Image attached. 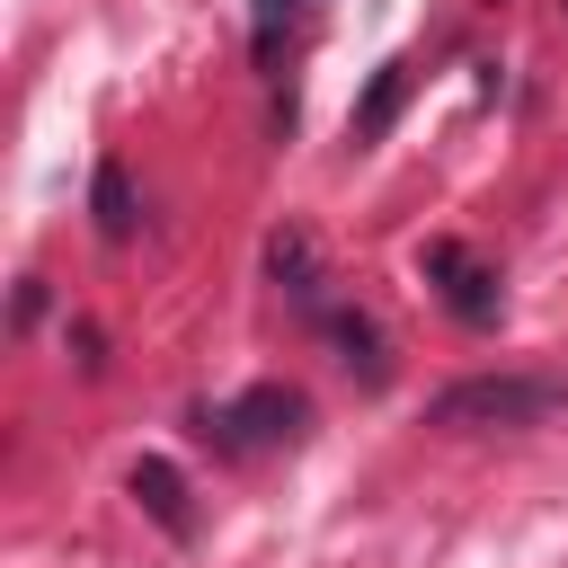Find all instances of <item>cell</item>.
I'll list each match as a JSON object with an SVG mask.
<instances>
[{"label": "cell", "instance_id": "cell-1", "mask_svg": "<svg viewBox=\"0 0 568 568\" xmlns=\"http://www.w3.org/2000/svg\"><path fill=\"white\" fill-rule=\"evenodd\" d=\"M568 408L559 373H470L426 399V426H541Z\"/></svg>", "mask_w": 568, "mask_h": 568}, {"label": "cell", "instance_id": "cell-2", "mask_svg": "<svg viewBox=\"0 0 568 568\" xmlns=\"http://www.w3.org/2000/svg\"><path fill=\"white\" fill-rule=\"evenodd\" d=\"M302 426H311V399H302V390H284V382H257V390H240V399H222V408H204V417H195V435H204L222 462L284 453V444H302Z\"/></svg>", "mask_w": 568, "mask_h": 568}, {"label": "cell", "instance_id": "cell-6", "mask_svg": "<svg viewBox=\"0 0 568 568\" xmlns=\"http://www.w3.org/2000/svg\"><path fill=\"white\" fill-rule=\"evenodd\" d=\"M399 98H408V62H382L373 89H364V106H355V142H382L390 115H399Z\"/></svg>", "mask_w": 568, "mask_h": 568}, {"label": "cell", "instance_id": "cell-5", "mask_svg": "<svg viewBox=\"0 0 568 568\" xmlns=\"http://www.w3.org/2000/svg\"><path fill=\"white\" fill-rule=\"evenodd\" d=\"M89 213H98V240H106V248H124V240H133V222H142L133 178H124V160H115V151L89 169Z\"/></svg>", "mask_w": 568, "mask_h": 568}, {"label": "cell", "instance_id": "cell-4", "mask_svg": "<svg viewBox=\"0 0 568 568\" xmlns=\"http://www.w3.org/2000/svg\"><path fill=\"white\" fill-rule=\"evenodd\" d=\"M124 488L142 497V515H151V524H160L169 541H195V497H186V479H178V462H160V453H142Z\"/></svg>", "mask_w": 568, "mask_h": 568}, {"label": "cell", "instance_id": "cell-3", "mask_svg": "<svg viewBox=\"0 0 568 568\" xmlns=\"http://www.w3.org/2000/svg\"><path fill=\"white\" fill-rule=\"evenodd\" d=\"M426 284H435L470 328H479V320H497V275H488L462 240H426Z\"/></svg>", "mask_w": 568, "mask_h": 568}, {"label": "cell", "instance_id": "cell-8", "mask_svg": "<svg viewBox=\"0 0 568 568\" xmlns=\"http://www.w3.org/2000/svg\"><path fill=\"white\" fill-rule=\"evenodd\" d=\"M328 337L346 346V364H364V382H382L390 364H382V328L364 320V311H328Z\"/></svg>", "mask_w": 568, "mask_h": 568}, {"label": "cell", "instance_id": "cell-7", "mask_svg": "<svg viewBox=\"0 0 568 568\" xmlns=\"http://www.w3.org/2000/svg\"><path fill=\"white\" fill-rule=\"evenodd\" d=\"M266 266H275V284H284L293 302H320V275H311V240H302V231H275Z\"/></svg>", "mask_w": 568, "mask_h": 568}, {"label": "cell", "instance_id": "cell-9", "mask_svg": "<svg viewBox=\"0 0 568 568\" xmlns=\"http://www.w3.org/2000/svg\"><path fill=\"white\" fill-rule=\"evenodd\" d=\"M302 9H311V0H257V18H248V44H257V62L275 53V36H284Z\"/></svg>", "mask_w": 568, "mask_h": 568}]
</instances>
